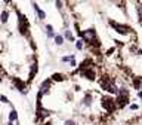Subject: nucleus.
Returning <instances> with one entry per match:
<instances>
[{
  "instance_id": "nucleus-9",
  "label": "nucleus",
  "mask_w": 142,
  "mask_h": 125,
  "mask_svg": "<svg viewBox=\"0 0 142 125\" xmlns=\"http://www.w3.org/2000/svg\"><path fill=\"white\" fill-rule=\"evenodd\" d=\"M46 34H48V37H49V39H53V37H55L53 27L50 26V24H48V26H46Z\"/></svg>"
},
{
  "instance_id": "nucleus-23",
  "label": "nucleus",
  "mask_w": 142,
  "mask_h": 125,
  "mask_svg": "<svg viewBox=\"0 0 142 125\" xmlns=\"http://www.w3.org/2000/svg\"><path fill=\"white\" fill-rule=\"evenodd\" d=\"M138 95H139V98H142V89L139 91V92H138Z\"/></svg>"
},
{
  "instance_id": "nucleus-7",
  "label": "nucleus",
  "mask_w": 142,
  "mask_h": 125,
  "mask_svg": "<svg viewBox=\"0 0 142 125\" xmlns=\"http://www.w3.org/2000/svg\"><path fill=\"white\" fill-rule=\"evenodd\" d=\"M33 8H34V10L37 12V17L40 18V19H44L46 18V14H44V10H42V9L37 6V3H33Z\"/></svg>"
},
{
  "instance_id": "nucleus-15",
  "label": "nucleus",
  "mask_w": 142,
  "mask_h": 125,
  "mask_svg": "<svg viewBox=\"0 0 142 125\" xmlns=\"http://www.w3.org/2000/svg\"><path fill=\"white\" fill-rule=\"evenodd\" d=\"M64 79H65V76L61 74V73H56V74L52 76V80H64Z\"/></svg>"
},
{
  "instance_id": "nucleus-19",
  "label": "nucleus",
  "mask_w": 142,
  "mask_h": 125,
  "mask_svg": "<svg viewBox=\"0 0 142 125\" xmlns=\"http://www.w3.org/2000/svg\"><path fill=\"white\" fill-rule=\"evenodd\" d=\"M64 125H77V124H75L73 119H67V121L64 122Z\"/></svg>"
},
{
  "instance_id": "nucleus-14",
  "label": "nucleus",
  "mask_w": 142,
  "mask_h": 125,
  "mask_svg": "<svg viewBox=\"0 0 142 125\" xmlns=\"http://www.w3.org/2000/svg\"><path fill=\"white\" fill-rule=\"evenodd\" d=\"M90 103H92V95L87 94V95L83 98V104H84V106H90Z\"/></svg>"
},
{
  "instance_id": "nucleus-2",
  "label": "nucleus",
  "mask_w": 142,
  "mask_h": 125,
  "mask_svg": "<svg viewBox=\"0 0 142 125\" xmlns=\"http://www.w3.org/2000/svg\"><path fill=\"white\" fill-rule=\"evenodd\" d=\"M19 18H18V30H19V33L21 34L27 36L28 34V21H27V18L24 15H21V14H18Z\"/></svg>"
},
{
  "instance_id": "nucleus-8",
  "label": "nucleus",
  "mask_w": 142,
  "mask_h": 125,
  "mask_svg": "<svg viewBox=\"0 0 142 125\" xmlns=\"http://www.w3.org/2000/svg\"><path fill=\"white\" fill-rule=\"evenodd\" d=\"M17 121H18V112L15 109H12L9 112V122H17Z\"/></svg>"
},
{
  "instance_id": "nucleus-1",
  "label": "nucleus",
  "mask_w": 142,
  "mask_h": 125,
  "mask_svg": "<svg viewBox=\"0 0 142 125\" xmlns=\"http://www.w3.org/2000/svg\"><path fill=\"white\" fill-rule=\"evenodd\" d=\"M80 36H82V42H86L87 45H99L98 42V37H96V31L93 30V28H89V30H86V31H80Z\"/></svg>"
},
{
  "instance_id": "nucleus-11",
  "label": "nucleus",
  "mask_w": 142,
  "mask_h": 125,
  "mask_svg": "<svg viewBox=\"0 0 142 125\" xmlns=\"http://www.w3.org/2000/svg\"><path fill=\"white\" fill-rule=\"evenodd\" d=\"M55 43L58 45V46H61V45L64 43V36L62 34H55Z\"/></svg>"
},
{
  "instance_id": "nucleus-17",
  "label": "nucleus",
  "mask_w": 142,
  "mask_h": 125,
  "mask_svg": "<svg viewBox=\"0 0 142 125\" xmlns=\"http://www.w3.org/2000/svg\"><path fill=\"white\" fill-rule=\"evenodd\" d=\"M75 48H77V49H83V42H82V40H77V42H75Z\"/></svg>"
},
{
  "instance_id": "nucleus-24",
  "label": "nucleus",
  "mask_w": 142,
  "mask_h": 125,
  "mask_svg": "<svg viewBox=\"0 0 142 125\" xmlns=\"http://www.w3.org/2000/svg\"><path fill=\"white\" fill-rule=\"evenodd\" d=\"M8 125H15V124H13V122H8Z\"/></svg>"
},
{
  "instance_id": "nucleus-6",
  "label": "nucleus",
  "mask_w": 142,
  "mask_h": 125,
  "mask_svg": "<svg viewBox=\"0 0 142 125\" xmlns=\"http://www.w3.org/2000/svg\"><path fill=\"white\" fill-rule=\"evenodd\" d=\"M37 70H39V66H37V61H34L33 64H31V70H30V78H28V80L34 79V76L37 74Z\"/></svg>"
},
{
  "instance_id": "nucleus-20",
  "label": "nucleus",
  "mask_w": 142,
  "mask_h": 125,
  "mask_svg": "<svg viewBox=\"0 0 142 125\" xmlns=\"http://www.w3.org/2000/svg\"><path fill=\"white\" fill-rule=\"evenodd\" d=\"M55 5H56L58 9H62V2H55Z\"/></svg>"
},
{
  "instance_id": "nucleus-21",
  "label": "nucleus",
  "mask_w": 142,
  "mask_h": 125,
  "mask_svg": "<svg viewBox=\"0 0 142 125\" xmlns=\"http://www.w3.org/2000/svg\"><path fill=\"white\" fill-rule=\"evenodd\" d=\"M70 66H71V67H75V60H74V58L70 61Z\"/></svg>"
},
{
  "instance_id": "nucleus-10",
  "label": "nucleus",
  "mask_w": 142,
  "mask_h": 125,
  "mask_svg": "<svg viewBox=\"0 0 142 125\" xmlns=\"http://www.w3.org/2000/svg\"><path fill=\"white\" fill-rule=\"evenodd\" d=\"M8 18H9V12H8V10H3L2 15H0V22H2V24L8 22Z\"/></svg>"
},
{
  "instance_id": "nucleus-13",
  "label": "nucleus",
  "mask_w": 142,
  "mask_h": 125,
  "mask_svg": "<svg viewBox=\"0 0 142 125\" xmlns=\"http://www.w3.org/2000/svg\"><path fill=\"white\" fill-rule=\"evenodd\" d=\"M136 12H138L139 21L142 22V3H136Z\"/></svg>"
},
{
  "instance_id": "nucleus-3",
  "label": "nucleus",
  "mask_w": 142,
  "mask_h": 125,
  "mask_svg": "<svg viewBox=\"0 0 142 125\" xmlns=\"http://www.w3.org/2000/svg\"><path fill=\"white\" fill-rule=\"evenodd\" d=\"M109 24H111L113 28H116L120 34H127V33H130V27L123 26V24H118V22H116V21H109Z\"/></svg>"
},
{
  "instance_id": "nucleus-5",
  "label": "nucleus",
  "mask_w": 142,
  "mask_h": 125,
  "mask_svg": "<svg viewBox=\"0 0 142 125\" xmlns=\"http://www.w3.org/2000/svg\"><path fill=\"white\" fill-rule=\"evenodd\" d=\"M50 83H52V79H46L42 82V85H40V91L39 92H42L43 94H46V92H49V88H50Z\"/></svg>"
},
{
  "instance_id": "nucleus-18",
  "label": "nucleus",
  "mask_w": 142,
  "mask_h": 125,
  "mask_svg": "<svg viewBox=\"0 0 142 125\" xmlns=\"http://www.w3.org/2000/svg\"><path fill=\"white\" fill-rule=\"evenodd\" d=\"M0 101H2V103H6V104L9 103V100H8L6 95H0Z\"/></svg>"
},
{
  "instance_id": "nucleus-16",
  "label": "nucleus",
  "mask_w": 142,
  "mask_h": 125,
  "mask_svg": "<svg viewBox=\"0 0 142 125\" xmlns=\"http://www.w3.org/2000/svg\"><path fill=\"white\" fill-rule=\"evenodd\" d=\"M73 58H74L73 55H67V57H62V58H61V61H62V62H68V61H71Z\"/></svg>"
},
{
  "instance_id": "nucleus-22",
  "label": "nucleus",
  "mask_w": 142,
  "mask_h": 125,
  "mask_svg": "<svg viewBox=\"0 0 142 125\" xmlns=\"http://www.w3.org/2000/svg\"><path fill=\"white\" fill-rule=\"evenodd\" d=\"M130 109L132 110H138V104H130Z\"/></svg>"
},
{
  "instance_id": "nucleus-4",
  "label": "nucleus",
  "mask_w": 142,
  "mask_h": 125,
  "mask_svg": "<svg viewBox=\"0 0 142 125\" xmlns=\"http://www.w3.org/2000/svg\"><path fill=\"white\" fill-rule=\"evenodd\" d=\"M80 74H82L83 78H86V79H89V80L95 79V71H93L92 69H84V70H80Z\"/></svg>"
},
{
  "instance_id": "nucleus-12",
  "label": "nucleus",
  "mask_w": 142,
  "mask_h": 125,
  "mask_svg": "<svg viewBox=\"0 0 142 125\" xmlns=\"http://www.w3.org/2000/svg\"><path fill=\"white\" fill-rule=\"evenodd\" d=\"M64 37H65V39H68L70 42H74V36H73V33H71L70 30H65V33H64Z\"/></svg>"
}]
</instances>
